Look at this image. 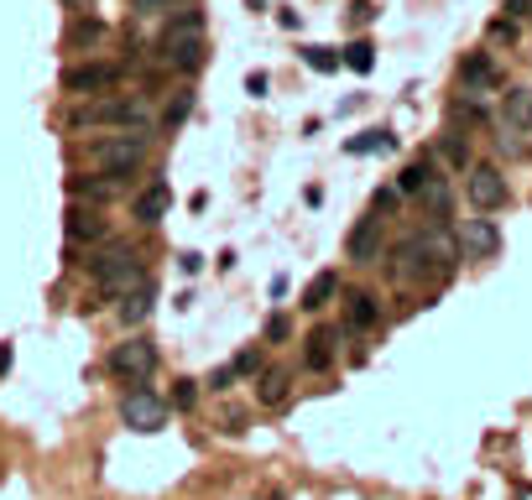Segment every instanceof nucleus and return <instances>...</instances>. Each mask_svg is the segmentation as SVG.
Returning a JSON list of instances; mask_svg holds the SVG:
<instances>
[{
	"mask_svg": "<svg viewBox=\"0 0 532 500\" xmlns=\"http://www.w3.org/2000/svg\"><path fill=\"white\" fill-rule=\"evenodd\" d=\"M443 157H449L454 167H465V162H470V147H465V136H454V131H449V136H443Z\"/></svg>",
	"mask_w": 532,
	"mask_h": 500,
	"instance_id": "obj_30",
	"label": "nucleus"
},
{
	"mask_svg": "<svg viewBox=\"0 0 532 500\" xmlns=\"http://www.w3.org/2000/svg\"><path fill=\"white\" fill-rule=\"evenodd\" d=\"M350 151L355 157H365V151H391V136H386V131H360L350 141Z\"/></svg>",
	"mask_w": 532,
	"mask_h": 500,
	"instance_id": "obj_24",
	"label": "nucleus"
},
{
	"mask_svg": "<svg viewBox=\"0 0 532 500\" xmlns=\"http://www.w3.org/2000/svg\"><path fill=\"white\" fill-rule=\"evenodd\" d=\"M334 339H339L334 328H313V334H308V350H303V365L324 376L329 365H334Z\"/></svg>",
	"mask_w": 532,
	"mask_h": 500,
	"instance_id": "obj_18",
	"label": "nucleus"
},
{
	"mask_svg": "<svg viewBox=\"0 0 532 500\" xmlns=\"http://www.w3.org/2000/svg\"><path fill=\"white\" fill-rule=\"evenodd\" d=\"M73 125H120V131H147V105L136 94H105L94 105H79L73 110Z\"/></svg>",
	"mask_w": 532,
	"mask_h": 500,
	"instance_id": "obj_5",
	"label": "nucleus"
},
{
	"mask_svg": "<svg viewBox=\"0 0 532 500\" xmlns=\"http://www.w3.org/2000/svg\"><path fill=\"white\" fill-rule=\"evenodd\" d=\"M68 193H73V199H79V204H105V199H110V193H116V182H89V177H68Z\"/></svg>",
	"mask_w": 532,
	"mask_h": 500,
	"instance_id": "obj_22",
	"label": "nucleus"
},
{
	"mask_svg": "<svg viewBox=\"0 0 532 500\" xmlns=\"http://www.w3.org/2000/svg\"><path fill=\"white\" fill-rule=\"evenodd\" d=\"M417 199H423V208H428L433 219H449V188H443V177H433V182H428Z\"/></svg>",
	"mask_w": 532,
	"mask_h": 500,
	"instance_id": "obj_23",
	"label": "nucleus"
},
{
	"mask_svg": "<svg viewBox=\"0 0 532 500\" xmlns=\"http://www.w3.org/2000/svg\"><path fill=\"white\" fill-rule=\"evenodd\" d=\"M459 261V240H449L443 230H417V235L397 240L391 250V276L423 287V282H449V271Z\"/></svg>",
	"mask_w": 532,
	"mask_h": 500,
	"instance_id": "obj_1",
	"label": "nucleus"
},
{
	"mask_svg": "<svg viewBox=\"0 0 532 500\" xmlns=\"http://www.w3.org/2000/svg\"><path fill=\"white\" fill-rule=\"evenodd\" d=\"M230 381H236V365H225V370H214V376H209V391H230Z\"/></svg>",
	"mask_w": 532,
	"mask_h": 500,
	"instance_id": "obj_37",
	"label": "nucleus"
},
{
	"mask_svg": "<svg viewBox=\"0 0 532 500\" xmlns=\"http://www.w3.org/2000/svg\"><path fill=\"white\" fill-rule=\"evenodd\" d=\"M147 151H151L147 131H120V136H105V141L89 147V167L105 173V177H131L147 162Z\"/></svg>",
	"mask_w": 532,
	"mask_h": 500,
	"instance_id": "obj_4",
	"label": "nucleus"
},
{
	"mask_svg": "<svg viewBox=\"0 0 532 500\" xmlns=\"http://www.w3.org/2000/svg\"><path fill=\"white\" fill-rule=\"evenodd\" d=\"M167 412H173V407H167L162 396H151L147 386H131L125 402H120V422H125L131 433H162V428H167Z\"/></svg>",
	"mask_w": 532,
	"mask_h": 500,
	"instance_id": "obj_7",
	"label": "nucleus"
},
{
	"mask_svg": "<svg viewBox=\"0 0 532 500\" xmlns=\"http://www.w3.org/2000/svg\"><path fill=\"white\" fill-rule=\"evenodd\" d=\"M496 250H502V230H496L485 214L459 225V256H465V261H491Z\"/></svg>",
	"mask_w": 532,
	"mask_h": 500,
	"instance_id": "obj_10",
	"label": "nucleus"
},
{
	"mask_svg": "<svg viewBox=\"0 0 532 500\" xmlns=\"http://www.w3.org/2000/svg\"><path fill=\"white\" fill-rule=\"evenodd\" d=\"M193 402H199V386H193V381H173V402H167V407H173V412H193Z\"/></svg>",
	"mask_w": 532,
	"mask_h": 500,
	"instance_id": "obj_26",
	"label": "nucleus"
},
{
	"mask_svg": "<svg viewBox=\"0 0 532 500\" xmlns=\"http://www.w3.org/2000/svg\"><path fill=\"white\" fill-rule=\"evenodd\" d=\"M219 433H230V438L245 433V412H240V407H219Z\"/></svg>",
	"mask_w": 532,
	"mask_h": 500,
	"instance_id": "obj_31",
	"label": "nucleus"
},
{
	"mask_svg": "<svg viewBox=\"0 0 532 500\" xmlns=\"http://www.w3.org/2000/svg\"><path fill=\"white\" fill-rule=\"evenodd\" d=\"M345 256H350L355 266L382 261V214H365V219L355 225L350 240H345Z\"/></svg>",
	"mask_w": 532,
	"mask_h": 500,
	"instance_id": "obj_12",
	"label": "nucleus"
},
{
	"mask_svg": "<svg viewBox=\"0 0 532 500\" xmlns=\"http://www.w3.org/2000/svg\"><path fill=\"white\" fill-rule=\"evenodd\" d=\"M204 16L193 11V5H183L173 21L162 27V37H157V58H162V68H173V73H199L204 68Z\"/></svg>",
	"mask_w": 532,
	"mask_h": 500,
	"instance_id": "obj_2",
	"label": "nucleus"
},
{
	"mask_svg": "<svg viewBox=\"0 0 532 500\" xmlns=\"http://www.w3.org/2000/svg\"><path fill=\"white\" fill-rule=\"evenodd\" d=\"M151 370H157V344L151 339H125L110 350V376L120 386H147Z\"/></svg>",
	"mask_w": 532,
	"mask_h": 500,
	"instance_id": "obj_6",
	"label": "nucleus"
},
{
	"mask_svg": "<svg viewBox=\"0 0 532 500\" xmlns=\"http://www.w3.org/2000/svg\"><path fill=\"white\" fill-rule=\"evenodd\" d=\"M287 391H293V370H287V365L262 370V381H256V402H262V407H282V402H287Z\"/></svg>",
	"mask_w": 532,
	"mask_h": 500,
	"instance_id": "obj_16",
	"label": "nucleus"
},
{
	"mask_svg": "<svg viewBox=\"0 0 532 500\" xmlns=\"http://www.w3.org/2000/svg\"><path fill=\"white\" fill-rule=\"evenodd\" d=\"M287 334H293V324H287L282 313H271V318H266V339H271V344H282Z\"/></svg>",
	"mask_w": 532,
	"mask_h": 500,
	"instance_id": "obj_35",
	"label": "nucleus"
},
{
	"mask_svg": "<svg viewBox=\"0 0 532 500\" xmlns=\"http://www.w3.org/2000/svg\"><path fill=\"white\" fill-rule=\"evenodd\" d=\"M89 276H94L99 297H110V302H120L125 292H136L142 282H151L147 261H142L131 245H105L99 256H89Z\"/></svg>",
	"mask_w": 532,
	"mask_h": 500,
	"instance_id": "obj_3",
	"label": "nucleus"
},
{
	"mask_svg": "<svg viewBox=\"0 0 532 500\" xmlns=\"http://www.w3.org/2000/svg\"><path fill=\"white\" fill-rule=\"evenodd\" d=\"M506 16L511 21H532V0H506Z\"/></svg>",
	"mask_w": 532,
	"mask_h": 500,
	"instance_id": "obj_38",
	"label": "nucleus"
},
{
	"mask_svg": "<svg viewBox=\"0 0 532 500\" xmlns=\"http://www.w3.org/2000/svg\"><path fill=\"white\" fill-rule=\"evenodd\" d=\"M433 177H439V173H433V162H428V157H417V162H408V167H402V177H397V193H423Z\"/></svg>",
	"mask_w": 532,
	"mask_h": 500,
	"instance_id": "obj_21",
	"label": "nucleus"
},
{
	"mask_svg": "<svg viewBox=\"0 0 532 500\" xmlns=\"http://www.w3.org/2000/svg\"><path fill=\"white\" fill-rule=\"evenodd\" d=\"M345 324L355 328V334H365V328L382 324V302L371 292H350V302H345Z\"/></svg>",
	"mask_w": 532,
	"mask_h": 500,
	"instance_id": "obj_17",
	"label": "nucleus"
},
{
	"mask_svg": "<svg viewBox=\"0 0 532 500\" xmlns=\"http://www.w3.org/2000/svg\"><path fill=\"white\" fill-rule=\"evenodd\" d=\"M68 42H73V47H94V42H99V21H73V37H68Z\"/></svg>",
	"mask_w": 532,
	"mask_h": 500,
	"instance_id": "obj_32",
	"label": "nucleus"
},
{
	"mask_svg": "<svg viewBox=\"0 0 532 500\" xmlns=\"http://www.w3.org/2000/svg\"><path fill=\"white\" fill-rule=\"evenodd\" d=\"M465 199H470V208H475V214H496V208H506L511 188H506L502 167H491V162L470 167V177H465Z\"/></svg>",
	"mask_w": 532,
	"mask_h": 500,
	"instance_id": "obj_8",
	"label": "nucleus"
},
{
	"mask_svg": "<svg viewBox=\"0 0 532 500\" xmlns=\"http://www.w3.org/2000/svg\"><path fill=\"white\" fill-rule=\"evenodd\" d=\"M63 235H68V245H99L110 230H105V219H99L94 208L73 204L68 214H63Z\"/></svg>",
	"mask_w": 532,
	"mask_h": 500,
	"instance_id": "obj_13",
	"label": "nucleus"
},
{
	"mask_svg": "<svg viewBox=\"0 0 532 500\" xmlns=\"http://www.w3.org/2000/svg\"><path fill=\"white\" fill-rule=\"evenodd\" d=\"M120 84V68L116 63H73L68 73H63V89L68 94H105V89Z\"/></svg>",
	"mask_w": 532,
	"mask_h": 500,
	"instance_id": "obj_11",
	"label": "nucleus"
},
{
	"mask_svg": "<svg viewBox=\"0 0 532 500\" xmlns=\"http://www.w3.org/2000/svg\"><path fill=\"white\" fill-rule=\"evenodd\" d=\"M167 208H173V188H167V182H147V188L131 199V219H136V225H157V219H167Z\"/></svg>",
	"mask_w": 532,
	"mask_h": 500,
	"instance_id": "obj_14",
	"label": "nucleus"
},
{
	"mask_svg": "<svg viewBox=\"0 0 532 500\" xmlns=\"http://www.w3.org/2000/svg\"><path fill=\"white\" fill-rule=\"evenodd\" d=\"M308 68H319V73H334V68H339V58H334L329 47H308Z\"/></svg>",
	"mask_w": 532,
	"mask_h": 500,
	"instance_id": "obj_34",
	"label": "nucleus"
},
{
	"mask_svg": "<svg viewBox=\"0 0 532 500\" xmlns=\"http://www.w3.org/2000/svg\"><path fill=\"white\" fill-rule=\"evenodd\" d=\"M502 120L511 125V131H522V136L532 131V89L528 84H517V89H506L502 94Z\"/></svg>",
	"mask_w": 532,
	"mask_h": 500,
	"instance_id": "obj_15",
	"label": "nucleus"
},
{
	"mask_svg": "<svg viewBox=\"0 0 532 500\" xmlns=\"http://www.w3.org/2000/svg\"><path fill=\"white\" fill-rule=\"evenodd\" d=\"M131 5H136L142 16H167L173 5H188V0H131Z\"/></svg>",
	"mask_w": 532,
	"mask_h": 500,
	"instance_id": "obj_33",
	"label": "nucleus"
},
{
	"mask_svg": "<svg viewBox=\"0 0 532 500\" xmlns=\"http://www.w3.org/2000/svg\"><path fill=\"white\" fill-rule=\"evenodd\" d=\"M188 110H193V94L183 89V94H177L173 105H167V115H162V125H167V131H173V125H183V120H188Z\"/></svg>",
	"mask_w": 532,
	"mask_h": 500,
	"instance_id": "obj_27",
	"label": "nucleus"
},
{
	"mask_svg": "<svg viewBox=\"0 0 532 500\" xmlns=\"http://www.w3.org/2000/svg\"><path fill=\"white\" fill-rule=\"evenodd\" d=\"M522 21H511V16H496V21H491V27H485V37H491V42H517V37H522Z\"/></svg>",
	"mask_w": 532,
	"mask_h": 500,
	"instance_id": "obj_28",
	"label": "nucleus"
},
{
	"mask_svg": "<svg viewBox=\"0 0 532 500\" xmlns=\"http://www.w3.org/2000/svg\"><path fill=\"white\" fill-rule=\"evenodd\" d=\"M151 302H157V287H151V282H142L136 292L120 297V324H147V318H151Z\"/></svg>",
	"mask_w": 532,
	"mask_h": 500,
	"instance_id": "obj_19",
	"label": "nucleus"
},
{
	"mask_svg": "<svg viewBox=\"0 0 532 500\" xmlns=\"http://www.w3.org/2000/svg\"><path fill=\"white\" fill-rule=\"evenodd\" d=\"M459 89H465V99H485V94H502V89H506L502 63L491 58V53H465V58H459Z\"/></svg>",
	"mask_w": 532,
	"mask_h": 500,
	"instance_id": "obj_9",
	"label": "nucleus"
},
{
	"mask_svg": "<svg viewBox=\"0 0 532 500\" xmlns=\"http://www.w3.org/2000/svg\"><path fill=\"white\" fill-rule=\"evenodd\" d=\"M262 370H266L262 350H240L236 354V376H262Z\"/></svg>",
	"mask_w": 532,
	"mask_h": 500,
	"instance_id": "obj_29",
	"label": "nucleus"
},
{
	"mask_svg": "<svg viewBox=\"0 0 532 500\" xmlns=\"http://www.w3.org/2000/svg\"><path fill=\"white\" fill-rule=\"evenodd\" d=\"M339 63H345V68H355V73H371V63H376V58H371V42H350Z\"/></svg>",
	"mask_w": 532,
	"mask_h": 500,
	"instance_id": "obj_25",
	"label": "nucleus"
},
{
	"mask_svg": "<svg viewBox=\"0 0 532 500\" xmlns=\"http://www.w3.org/2000/svg\"><path fill=\"white\" fill-rule=\"evenodd\" d=\"M334 292H339V271H319V276L308 282V292H303V308H308V313H324Z\"/></svg>",
	"mask_w": 532,
	"mask_h": 500,
	"instance_id": "obj_20",
	"label": "nucleus"
},
{
	"mask_svg": "<svg viewBox=\"0 0 532 500\" xmlns=\"http://www.w3.org/2000/svg\"><path fill=\"white\" fill-rule=\"evenodd\" d=\"M397 199H402V193H397V188H382V193H376V199H371V208H376V214H386V208H397Z\"/></svg>",
	"mask_w": 532,
	"mask_h": 500,
	"instance_id": "obj_36",
	"label": "nucleus"
}]
</instances>
